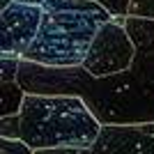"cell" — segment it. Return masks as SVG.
Segmentation results:
<instances>
[{
	"label": "cell",
	"instance_id": "obj_3",
	"mask_svg": "<svg viewBox=\"0 0 154 154\" xmlns=\"http://www.w3.org/2000/svg\"><path fill=\"white\" fill-rule=\"evenodd\" d=\"M21 120V140L30 149L92 147L101 124L83 99L67 94H26Z\"/></svg>",
	"mask_w": 154,
	"mask_h": 154
},
{
	"label": "cell",
	"instance_id": "obj_7",
	"mask_svg": "<svg viewBox=\"0 0 154 154\" xmlns=\"http://www.w3.org/2000/svg\"><path fill=\"white\" fill-rule=\"evenodd\" d=\"M124 28L136 46L134 67H138L143 76L154 83V21L127 16Z\"/></svg>",
	"mask_w": 154,
	"mask_h": 154
},
{
	"label": "cell",
	"instance_id": "obj_12",
	"mask_svg": "<svg viewBox=\"0 0 154 154\" xmlns=\"http://www.w3.org/2000/svg\"><path fill=\"white\" fill-rule=\"evenodd\" d=\"M0 154H35L23 140H2L0 138Z\"/></svg>",
	"mask_w": 154,
	"mask_h": 154
},
{
	"label": "cell",
	"instance_id": "obj_6",
	"mask_svg": "<svg viewBox=\"0 0 154 154\" xmlns=\"http://www.w3.org/2000/svg\"><path fill=\"white\" fill-rule=\"evenodd\" d=\"M94 154H154V122L131 127H101Z\"/></svg>",
	"mask_w": 154,
	"mask_h": 154
},
{
	"label": "cell",
	"instance_id": "obj_9",
	"mask_svg": "<svg viewBox=\"0 0 154 154\" xmlns=\"http://www.w3.org/2000/svg\"><path fill=\"white\" fill-rule=\"evenodd\" d=\"M0 138L2 140H21V120L19 115L0 120Z\"/></svg>",
	"mask_w": 154,
	"mask_h": 154
},
{
	"label": "cell",
	"instance_id": "obj_4",
	"mask_svg": "<svg viewBox=\"0 0 154 154\" xmlns=\"http://www.w3.org/2000/svg\"><path fill=\"white\" fill-rule=\"evenodd\" d=\"M136 60V46L129 37L124 19H113L99 30L83 62V69L92 76H113L131 69Z\"/></svg>",
	"mask_w": 154,
	"mask_h": 154
},
{
	"label": "cell",
	"instance_id": "obj_13",
	"mask_svg": "<svg viewBox=\"0 0 154 154\" xmlns=\"http://www.w3.org/2000/svg\"><path fill=\"white\" fill-rule=\"evenodd\" d=\"M35 154H94L90 147H58V149H37Z\"/></svg>",
	"mask_w": 154,
	"mask_h": 154
},
{
	"label": "cell",
	"instance_id": "obj_2",
	"mask_svg": "<svg viewBox=\"0 0 154 154\" xmlns=\"http://www.w3.org/2000/svg\"><path fill=\"white\" fill-rule=\"evenodd\" d=\"M108 21V9L92 0H48L37 39L23 60L44 67H83L90 46Z\"/></svg>",
	"mask_w": 154,
	"mask_h": 154
},
{
	"label": "cell",
	"instance_id": "obj_11",
	"mask_svg": "<svg viewBox=\"0 0 154 154\" xmlns=\"http://www.w3.org/2000/svg\"><path fill=\"white\" fill-rule=\"evenodd\" d=\"M129 16L154 21V0H131V7H129Z\"/></svg>",
	"mask_w": 154,
	"mask_h": 154
},
{
	"label": "cell",
	"instance_id": "obj_10",
	"mask_svg": "<svg viewBox=\"0 0 154 154\" xmlns=\"http://www.w3.org/2000/svg\"><path fill=\"white\" fill-rule=\"evenodd\" d=\"M92 2L101 5L103 9H108L113 19H127L129 7H131V0H92Z\"/></svg>",
	"mask_w": 154,
	"mask_h": 154
},
{
	"label": "cell",
	"instance_id": "obj_8",
	"mask_svg": "<svg viewBox=\"0 0 154 154\" xmlns=\"http://www.w3.org/2000/svg\"><path fill=\"white\" fill-rule=\"evenodd\" d=\"M19 64L21 60L16 58H2L0 60V90H2V101H0V115L12 117L19 115L23 108L26 92L19 83Z\"/></svg>",
	"mask_w": 154,
	"mask_h": 154
},
{
	"label": "cell",
	"instance_id": "obj_5",
	"mask_svg": "<svg viewBox=\"0 0 154 154\" xmlns=\"http://www.w3.org/2000/svg\"><path fill=\"white\" fill-rule=\"evenodd\" d=\"M44 19V7L9 2L0 9V55L23 60L32 42L37 39Z\"/></svg>",
	"mask_w": 154,
	"mask_h": 154
},
{
	"label": "cell",
	"instance_id": "obj_1",
	"mask_svg": "<svg viewBox=\"0 0 154 154\" xmlns=\"http://www.w3.org/2000/svg\"><path fill=\"white\" fill-rule=\"evenodd\" d=\"M26 94H67L83 99L101 127H131L154 122V83L138 67L97 78L83 67H44L28 60L19 64Z\"/></svg>",
	"mask_w": 154,
	"mask_h": 154
},
{
	"label": "cell",
	"instance_id": "obj_14",
	"mask_svg": "<svg viewBox=\"0 0 154 154\" xmlns=\"http://www.w3.org/2000/svg\"><path fill=\"white\" fill-rule=\"evenodd\" d=\"M12 2H23V5H39V7H44L48 0H12Z\"/></svg>",
	"mask_w": 154,
	"mask_h": 154
}]
</instances>
